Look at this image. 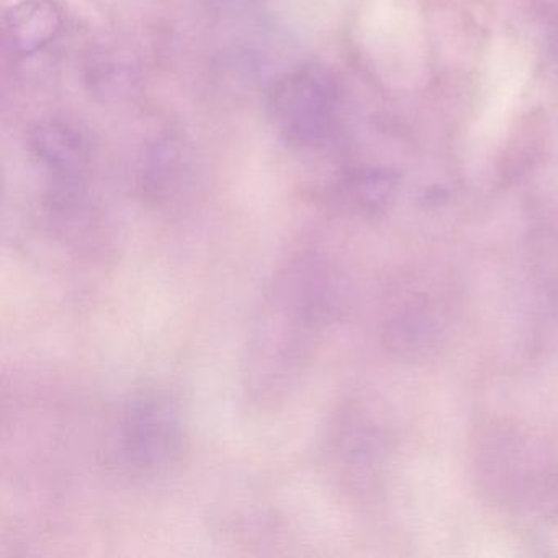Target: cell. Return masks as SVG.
<instances>
[{"label": "cell", "mask_w": 558, "mask_h": 558, "mask_svg": "<svg viewBox=\"0 0 558 558\" xmlns=\"http://www.w3.org/2000/svg\"><path fill=\"white\" fill-rule=\"evenodd\" d=\"M332 277L316 253L295 254L274 274L254 313L243 359L244 391L274 407L305 375L331 318Z\"/></svg>", "instance_id": "1"}, {"label": "cell", "mask_w": 558, "mask_h": 558, "mask_svg": "<svg viewBox=\"0 0 558 558\" xmlns=\"http://www.w3.org/2000/svg\"><path fill=\"white\" fill-rule=\"evenodd\" d=\"M187 426L181 404L168 391H138L120 411L116 456L133 478L156 480L181 465Z\"/></svg>", "instance_id": "2"}, {"label": "cell", "mask_w": 558, "mask_h": 558, "mask_svg": "<svg viewBox=\"0 0 558 558\" xmlns=\"http://www.w3.org/2000/svg\"><path fill=\"white\" fill-rule=\"evenodd\" d=\"M335 109V87L316 66H302L274 84L269 112L280 135L306 143L322 135Z\"/></svg>", "instance_id": "3"}, {"label": "cell", "mask_w": 558, "mask_h": 558, "mask_svg": "<svg viewBox=\"0 0 558 558\" xmlns=\"http://www.w3.org/2000/svg\"><path fill=\"white\" fill-rule=\"evenodd\" d=\"M63 15L53 0H22L5 15L4 38L17 57H32L60 34Z\"/></svg>", "instance_id": "4"}, {"label": "cell", "mask_w": 558, "mask_h": 558, "mask_svg": "<svg viewBox=\"0 0 558 558\" xmlns=\"http://www.w3.org/2000/svg\"><path fill=\"white\" fill-rule=\"evenodd\" d=\"M28 143L35 158L53 171L73 172L87 158L86 136L80 126L61 117L40 120Z\"/></svg>", "instance_id": "5"}]
</instances>
